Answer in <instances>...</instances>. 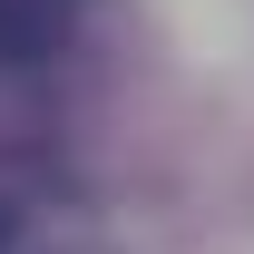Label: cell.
Listing matches in <instances>:
<instances>
[{
  "instance_id": "6da1fadb",
  "label": "cell",
  "mask_w": 254,
  "mask_h": 254,
  "mask_svg": "<svg viewBox=\"0 0 254 254\" xmlns=\"http://www.w3.org/2000/svg\"><path fill=\"white\" fill-rule=\"evenodd\" d=\"M0 49H10V59H49V20L20 10V0H0Z\"/></svg>"
},
{
  "instance_id": "7a4b0ae2",
  "label": "cell",
  "mask_w": 254,
  "mask_h": 254,
  "mask_svg": "<svg viewBox=\"0 0 254 254\" xmlns=\"http://www.w3.org/2000/svg\"><path fill=\"white\" fill-rule=\"evenodd\" d=\"M10 235H20V215H10V205H0V245H10Z\"/></svg>"
}]
</instances>
